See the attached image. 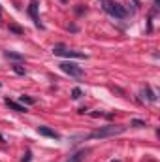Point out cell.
I'll return each instance as SVG.
<instances>
[{
	"label": "cell",
	"mask_w": 160,
	"mask_h": 162,
	"mask_svg": "<svg viewBox=\"0 0 160 162\" xmlns=\"http://www.w3.org/2000/svg\"><path fill=\"white\" fill-rule=\"evenodd\" d=\"M126 130V126L122 124H109V126H104V128H98L94 132L89 134L90 140H102V138H111V136H117V134H122Z\"/></svg>",
	"instance_id": "1"
},
{
	"label": "cell",
	"mask_w": 160,
	"mask_h": 162,
	"mask_svg": "<svg viewBox=\"0 0 160 162\" xmlns=\"http://www.w3.org/2000/svg\"><path fill=\"white\" fill-rule=\"evenodd\" d=\"M104 9L111 17H117V19H125L126 17V9L122 4L115 2V0H104Z\"/></svg>",
	"instance_id": "2"
},
{
	"label": "cell",
	"mask_w": 160,
	"mask_h": 162,
	"mask_svg": "<svg viewBox=\"0 0 160 162\" xmlns=\"http://www.w3.org/2000/svg\"><path fill=\"white\" fill-rule=\"evenodd\" d=\"M53 55H56V57H70V59H87L85 53L70 51V49L64 47V45H55V47H53Z\"/></svg>",
	"instance_id": "3"
},
{
	"label": "cell",
	"mask_w": 160,
	"mask_h": 162,
	"mask_svg": "<svg viewBox=\"0 0 160 162\" xmlns=\"http://www.w3.org/2000/svg\"><path fill=\"white\" fill-rule=\"evenodd\" d=\"M60 70L62 72H66L68 75H72V77H77V79H81L85 75L83 72V68H79V66H75V64H72V62H62V64H59Z\"/></svg>",
	"instance_id": "4"
},
{
	"label": "cell",
	"mask_w": 160,
	"mask_h": 162,
	"mask_svg": "<svg viewBox=\"0 0 160 162\" xmlns=\"http://www.w3.org/2000/svg\"><path fill=\"white\" fill-rule=\"evenodd\" d=\"M38 0H30V4H28V13H30V17H32V21L36 27H40V28H43V25L40 23V17H38Z\"/></svg>",
	"instance_id": "5"
},
{
	"label": "cell",
	"mask_w": 160,
	"mask_h": 162,
	"mask_svg": "<svg viewBox=\"0 0 160 162\" xmlns=\"http://www.w3.org/2000/svg\"><path fill=\"white\" fill-rule=\"evenodd\" d=\"M6 106H8L9 109L17 111V113H27V106H23V104H19V102H13V100H9V98H6Z\"/></svg>",
	"instance_id": "6"
},
{
	"label": "cell",
	"mask_w": 160,
	"mask_h": 162,
	"mask_svg": "<svg viewBox=\"0 0 160 162\" xmlns=\"http://www.w3.org/2000/svg\"><path fill=\"white\" fill-rule=\"evenodd\" d=\"M38 134H42V136H47V138H53V140H59L60 136L55 132V130H51L47 128V126H38Z\"/></svg>",
	"instance_id": "7"
},
{
	"label": "cell",
	"mask_w": 160,
	"mask_h": 162,
	"mask_svg": "<svg viewBox=\"0 0 160 162\" xmlns=\"http://www.w3.org/2000/svg\"><path fill=\"white\" fill-rule=\"evenodd\" d=\"M89 155V149H83V151H79V153H75V155H72L66 162H83V158Z\"/></svg>",
	"instance_id": "8"
},
{
	"label": "cell",
	"mask_w": 160,
	"mask_h": 162,
	"mask_svg": "<svg viewBox=\"0 0 160 162\" xmlns=\"http://www.w3.org/2000/svg\"><path fill=\"white\" fill-rule=\"evenodd\" d=\"M4 55H6L8 59H12V60H25V57L21 53H15V51H4Z\"/></svg>",
	"instance_id": "9"
},
{
	"label": "cell",
	"mask_w": 160,
	"mask_h": 162,
	"mask_svg": "<svg viewBox=\"0 0 160 162\" xmlns=\"http://www.w3.org/2000/svg\"><path fill=\"white\" fill-rule=\"evenodd\" d=\"M143 93H145V94H147V100H149V102H156V94H154V93H153V89H151V87H149V85H147V87H145V89H143Z\"/></svg>",
	"instance_id": "10"
},
{
	"label": "cell",
	"mask_w": 160,
	"mask_h": 162,
	"mask_svg": "<svg viewBox=\"0 0 160 162\" xmlns=\"http://www.w3.org/2000/svg\"><path fill=\"white\" fill-rule=\"evenodd\" d=\"M81 96H83V90H81L79 87H75L74 90H72V98H74V100H79Z\"/></svg>",
	"instance_id": "11"
},
{
	"label": "cell",
	"mask_w": 160,
	"mask_h": 162,
	"mask_svg": "<svg viewBox=\"0 0 160 162\" xmlns=\"http://www.w3.org/2000/svg\"><path fill=\"white\" fill-rule=\"evenodd\" d=\"M13 72L17 74V75H25L27 72H25V68L21 66V64H13Z\"/></svg>",
	"instance_id": "12"
},
{
	"label": "cell",
	"mask_w": 160,
	"mask_h": 162,
	"mask_svg": "<svg viewBox=\"0 0 160 162\" xmlns=\"http://www.w3.org/2000/svg\"><path fill=\"white\" fill-rule=\"evenodd\" d=\"M130 124H132V126H138V128H143V126H147L145 121H139V119H132Z\"/></svg>",
	"instance_id": "13"
},
{
	"label": "cell",
	"mask_w": 160,
	"mask_h": 162,
	"mask_svg": "<svg viewBox=\"0 0 160 162\" xmlns=\"http://www.w3.org/2000/svg\"><path fill=\"white\" fill-rule=\"evenodd\" d=\"M9 30H12V32H15V34H19V36H21V34H25V30H23L21 27H17V25H9Z\"/></svg>",
	"instance_id": "14"
},
{
	"label": "cell",
	"mask_w": 160,
	"mask_h": 162,
	"mask_svg": "<svg viewBox=\"0 0 160 162\" xmlns=\"http://www.w3.org/2000/svg\"><path fill=\"white\" fill-rule=\"evenodd\" d=\"M19 100H21L23 104H30V106H32V104H36V100H34V98H30V96H25V94H23Z\"/></svg>",
	"instance_id": "15"
},
{
	"label": "cell",
	"mask_w": 160,
	"mask_h": 162,
	"mask_svg": "<svg viewBox=\"0 0 160 162\" xmlns=\"http://www.w3.org/2000/svg\"><path fill=\"white\" fill-rule=\"evenodd\" d=\"M23 162H30V151H27V155L23 156Z\"/></svg>",
	"instance_id": "16"
},
{
	"label": "cell",
	"mask_w": 160,
	"mask_h": 162,
	"mask_svg": "<svg viewBox=\"0 0 160 162\" xmlns=\"http://www.w3.org/2000/svg\"><path fill=\"white\" fill-rule=\"evenodd\" d=\"M0 13H2V8H0Z\"/></svg>",
	"instance_id": "17"
},
{
	"label": "cell",
	"mask_w": 160,
	"mask_h": 162,
	"mask_svg": "<svg viewBox=\"0 0 160 162\" xmlns=\"http://www.w3.org/2000/svg\"><path fill=\"white\" fill-rule=\"evenodd\" d=\"M113 162H119V160H113Z\"/></svg>",
	"instance_id": "18"
}]
</instances>
